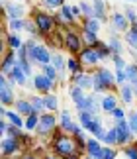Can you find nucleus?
Returning <instances> with one entry per match:
<instances>
[{
    "instance_id": "0eeeda50",
    "label": "nucleus",
    "mask_w": 137,
    "mask_h": 159,
    "mask_svg": "<svg viewBox=\"0 0 137 159\" xmlns=\"http://www.w3.org/2000/svg\"><path fill=\"white\" fill-rule=\"evenodd\" d=\"M92 77H94V81L102 83L106 89H114V84H116V73H112L110 69H106V67H98V69L92 73Z\"/></svg>"
},
{
    "instance_id": "3c124183",
    "label": "nucleus",
    "mask_w": 137,
    "mask_h": 159,
    "mask_svg": "<svg viewBox=\"0 0 137 159\" xmlns=\"http://www.w3.org/2000/svg\"><path fill=\"white\" fill-rule=\"evenodd\" d=\"M126 16L129 18V22H131V24L137 22V12H135L133 8H129V6H126Z\"/></svg>"
},
{
    "instance_id": "bf43d9fd",
    "label": "nucleus",
    "mask_w": 137,
    "mask_h": 159,
    "mask_svg": "<svg viewBox=\"0 0 137 159\" xmlns=\"http://www.w3.org/2000/svg\"><path fill=\"white\" fill-rule=\"evenodd\" d=\"M133 2H137V0H133Z\"/></svg>"
},
{
    "instance_id": "79ce46f5",
    "label": "nucleus",
    "mask_w": 137,
    "mask_h": 159,
    "mask_svg": "<svg viewBox=\"0 0 137 159\" xmlns=\"http://www.w3.org/2000/svg\"><path fill=\"white\" fill-rule=\"evenodd\" d=\"M126 83H129V79H127V73H126V69H117L116 71V84H126Z\"/></svg>"
},
{
    "instance_id": "6e6d98bb",
    "label": "nucleus",
    "mask_w": 137,
    "mask_h": 159,
    "mask_svg": "<svg viewBox=\"0 0 137 159\" xmlns=\"http://www.w3.org/2000/svg\"><path fill=\"white\" fill-rule=\"evenodd\" d=\"M14 2H24V0H14Z\"/></svg>"
},
{
    "instance_id": "49530a36",
    "label": "nucleus",
    "mask_w": 137,
    "mask_h": 159,
    "mask_svg": "<svg viewBox=\"0 0 137 159\" xmlns=\"http://www.w3.org/2000/svg\"><path fill=\"white\" fill-rule=\"evenodd\" d=\"M127 124H129V130H131V134L135 136L137 134V116H135V112H131L127 116Z\"/></svg>"
},
{
    "instance_id": "ea45409f",
    "label": "nucleus",
    "mask_w": 137,
    "mask_h": 159,
    "mask_svg": "<svg viewBox=\"0 0 137 159\" xmlns=\"http://www.w3.org/2000/svg\"><path fill=\"white\" fill-rule=\"evenodd\" d=\"M123 155H126L127 159H137V143L123 145Z\"/></svg>"
},
{
    "instance_id": "c85d7f7f",
    "label": "nucleus",
    "mask_w": 137,
    "mask_h": 159,
    "mask_svg": "<svg viewBox=\"0 0 137 159\" xmlns=\"http://www.w3.org/2000/svg\"><path fill=\"white\" fill-rule=\"evenodd\" d=\"M29 102H32L35 114H43V112L47 110V108H45V102H43V96H35V94H32V96H29Z\"/></svg>"
},
{
    "instance_id": "1a4fd4ad",
    "label": "nucleus",
    "mask_w": 137,
    "mask_h": 159,
    "mask_svg": "<svg viewBox=\"0 0 137 159\" xmlns=\"http://www.w3.org/2000/svg\"><path fill=\"white\" fill-rule=\"evenodd\" d=\"M33 87H35V90H39L41 94H47V93H51V89L55 87V81H51L45 73H39V75L33 77Z\"/></svg>"
},
{
    "instance_id": "dca6fc26",
    "label": "nucleus",
    "mask_w": 137,
    "mask_h": 159,
    "mask_svg": "<svg viewBox=\"0 0 137 159\" xmlns=\"http://www.w3.org/2000/svg\"><path fill=\"white\" fill-rule=\"evenodd\" d=\"M68 93H71V100L74 102V104H77V108H78V112H80V110L84 108V100H86L84 89H80L78 84H73V87H71V90H68Z\"/></svg>"
},
{
    "instance_id": "f03ea898",
    "label": "nucleus",
    "mask_w": 137,
    "mask_h": 159,
    "mask_svg": "<svg viewBox=\"0 0 137 159\" xmlns=\"http://www.w3.org/2000/svg\"><path fill=\"white\" fill-rule=\"evenodd\" d=\"M33 22L37 24V28H39V34H51L57 20H55V16L47 14L45 10H35L33 12Z\"/></svg>"
},
{
    "instance_id": "aec40b11",
    "label": "nucleus",
    "mask_w": 137,
    "mask_h": 159,
    "mask_svg": "<svg viewBox=\"0 0 137 159\" xmlns=\"http://www.w3.org/2000/svg\"><path fill=\"white\" fill-rule=\"evenodd\" d=\"M102 143H100V139L92 136L88 142H86V153H88V157H96V155H102Z\"/></svg>"
},
{
    "instance_id": "72a5a7b5",
    "label": "nucleus",
    "mask_w": 137,
    "mask_h": 159,
    "mask_svg": "<svg viewBox=\"0 0 137 159\" xmlns=\"http://www.w3.org/2000/svg\"><path fill=\"white\" fill-rule=\"evenodd\" d=\"M108 45H110L112 53H120V55H122V51H123V43L116 38V35H112V38L108 39Z\"/></svg>"
},
{
    "instance_id": "6e6552de",
    "label": "nucleus",
    "mask_w": 137,
    "mask_h": 159,
    "mask_svg": "<svg viewBox=\"0 0 137 159\" xmlns=\"http://www.w3.org/2000/svg\"><path fill=\"white\" fill-rule=\"evenodd\" d=\"M116 130H117V143L120 145H129L133 139V134L129 130L127 120H117L116 122Z\"/></svg>"
},
{
    "instance_id": "b1692460",
    "label": "nucleus",
    "mask_w": 137,
    "mask_h": 159,
    "mask_svg": "<svg viewBox=\"0 0 137 159\" xmlns=\"http://www.w3.org/2000/svg\"><path fill=\"white\" fill-rule=\"evenodd\" d=\"M82 110H86V112H90V114H98L100 112V106H98V96H94V94H86V100H84V108Z\"/></svg>"
},
{
    "instance_id": "de8ad7c7",
    "label": "nucleus",
    "mask_w": 137,
    "mask_h": 159,
    "mask_svg": "<svg viewBox=\"0 0 137 159\" xmlns=\"http://www.w3.org/2000/svg\"><path fill=\"white\" fill-rule=\"evenodd\" d=\"M102 157L104 159H116V149L110 148V145H106V148L102 149Z\"/></svg>"
},
{
    "instance_id": "20e7f679",
    "label": "nucleus",
    "mask_w": 137,
    "mask_h": 159,
    "mask_svg": "<svg viewBox=\"0 0 137 159\" xmlns=\"http://www.w3.org/2000/svg\"><path fill=\"white\" fill-rule=\"evenodd\" d=\"M78 61L84 67H94L102 61V55L98 53V49L94 45H84V49L78 53Z\"/></svg>"
},
{
    "instance_id": "8fccbe9b",
    "label": "nucleus",
    "mask_w": 137,
    "mask_h": 159,
    "mask_svg": "<svg viewBox=\"0 0 137 159\" xmlns=\"http://www.w3.org/2000/svg\"><path fill=\"white\" fill-rule=\"evenodd\" d=\"M8 128H10V120L8 118H2V120H0V134H2V138L8 134Z\"/></svg>"
},
{
    "instance_id": "4c0bfd02",
    "label": "nucleus",
    "mask_w": 137,
    "mask_h": 159,
    "mask_svg": "<svg viewBox=\"0 0 137 159\" xmlns=\"http://www.w3.org/2000/svg\"><path fill=\"white\" fill-rule=\"evenodd\" d=\"M80 10H82V14H84L86 18H94V6H92L90 2L82 0V2H80Z\"/></svg>"
},
{
    "instance_id": "ddd939ff",
    "label": "nucleus",
    "mask_w": 137,
    "mask_h": 159,
    "mask_svg": "<svg viewBox=\"0 0 137 159\" xmlns=\"http://www.w3.org/2000/svg\"><path fill=\"white\" fill-rule=\"evenodd\" d=\"M73 81H74V84H78L84 90H94V77L88 75V73H82V71L73 73Z\"/></svg>"
},
{
    "instance_id": "412c9836",
    "label": "nucleus",
    "mask_w": 137,
    "mask_h": 159,
    "mask_svg": "<svg viewBox=\"0 0 137 159\" xmlns=\"http://www.w3.org/2000/svg\"><path fill=\"white\" fill-rule=\"evenodd\" d=\"M14 110H18V112H20L22 116L35 114V112H33V106H32V102H29V98H20V100H16Z\"/></svg>"
},
{
    "instance_id": "37998d69",
    "label": "nucleus",
    "mask_w": 137,
    "mask_h": 159,
    "mask_svg": "<svg viewBox=\"0 0 137 159\" xmlns=\"http://www.w3.org/2000/svg\"><path fill=\"white\" fill-rule=\"evenodd\" d=\"M41 4L45 8H61V6H65V0H41Z\"/></svg>"
},
{
    "instance_id": "a18cd8bd",
    "label": "nucleus",
    "mask_w": 137,
    "mask_h": 159,
    "mask_svg": "<svg viewBox=\"0 0 137 159\" xmlns=\"http://www.w3.org/2000/svg\"><path fill=\"white\" fill-rule=\"evenodd\" d=\"M112 59H114V63H116V69H126V67H127L126 59H123L120 53H114V55H112Z\"/></svg>"
},
{
    "instance_id": "2eb2a0df",
    "label": "nucleus",
    "mask_w": 137,
    "mask_h": 159,
    "mask_svg": "<svg viewBox=\"0 0 137 159\" xmlns=\"http://www.w3.org/2000/svg\"><path fill=\"white\" fill-rule=\"evenodd\" d=\"M51 55L53 53H49V49L45 45H39L37 43L35 45V53H33V63H37V65H49L51 63Z\"/></svg>"
},
{
    "instance_id": "f8f14e48",
    "label": "nucleus",
    "mask_w": 137,
    "mask_h": 159,
    "mask_svg": "<svg viewBox=\"0 0 137 159\" xmlns=\"http://www.w3.org/2000/svg\"><path fill=\"white\" fill-rule=\"evenodd\" d=\"M4 12L8 16V20H22L24 14H26V8L18 2H4Z\"/></svg>"
},
{
    "instance_id": "9d476101",
    "label": "nucleus",
    "mask_w": 137,
    "mask_h": 159,
    "mask_svg": "<svg viewBox=\"0 0 137 159\" xmlns=\"http://www.w3.org/2000/svg\"><path fill=\"white\" fill-rule=\"evenodd\" d=\"M2 155L4 157H12L20 151V139L18 138H10V136H4L2 138Z\"/></svg>"
},
{
    "instance_id": "9b49d317",
    "label": "nucleus",
    "mask_w": 137,
    "mask_h": 159,
    "mask_svg": "<svg viewBox=\"0 0 137 159\" xmlns=\"http://www.w3.org/2000/svg\"><path fill=\"white\" fill-rule=\"evenodd\" d=\"M112 20V26H114L117 32H129V28H131V22H129V18L126 16V12H114V14L110 16Z\"/></svg>"
},
{
    "instance_id": "bb28decb",
    "label": "nucleus",
    "mask_w": 137,
    "mask_h": 159,
    "mask_svg": "<svg viewBox=\"0 0 137 159\" xmlns=\"http://www.w3.org/2000/svg\"><path fill=\"white\" fill-rule=\"evenodd\" d=\"M43 102H45L47 112H55V110L59 108V98H57V94H51V93L43 94Z\"/></svg>"
},
{
    "instance_id": "09e8293b",
    "label": "nucleus",
    "mask_w": 137,
    "mask_h": 159,
    "mask_svg": "<svg viewBox=\"0 0 137 159\" xmlns=\"http://www.w3.org/2000/svg\"><path fill=\"white\" fill-rule=\"evenodd\" d=\"M112 116L116 118V122H117V120H126V110L120 108V106H116V110L112 112Z\"/></svg>"
},
{
    "instance_id": "6ab92c4d",
    "label": "nucleus",
    "mask_w": 137,
    "mask_h": 159,
    "mask_svg": "<svg viewBox=\"0 0 137 159\" xmlns=\"http://www.w3.org/2000/svg\"><path fill=\"white\" fill-rule=\"evenodd\" d=\"M116 106H117V98H116L114 94H104L102 98H100V108H102V112H106V114L112 116V112L116 110Z\"/></svg>"
},
{
    "instance_id": "5701e85b",
    "label": "nucleus",
    "mask_w": 137,
    "mask_h": 159,
    "mask_svg": "<svg viewBox=\"0 0 137 159\" xmlns=\"http://www.w3.org/2000/svg\"><path fill=\"white\" fill-rule=\"evenodd\" d=\"M59 120H61V130L73 134V128L77 126V122L71 118V112H68V110H63V112H61V118Z\"/></svg>"
},
{
    "instance_id": "a19ab883",
    "label": "nucleus",
    "mask_w": 137,
    "mask_h": 159,
    "mask_svg": "<svg viewBox=\"0 0 137 159\" xmlns=\"http://www.w3.org/2000/svg\"><path fill=\"white\" fill-rule=\"evenodd\" d=\"M80 67H82V63H80V61H77L74 57H71V59L67 61V69L71 71V73H78V71H82Z\"/></svg>"
},
{
    "instance_id": "473e14b6",
    "label": "nucleus",
    "mask_w": 137,
    "mask_h": 159,
    "mask_svg": "<svg viewBox=\"0 0 137 159\" xmlns=\"http://www.w3.org/2000/svg\"><path fill=\"white\" fill-rule=\"evenodd\" d=\"M41 73H45V75H47L49 79H51V81H55V83H57L59 79H61V75H59V71L55 69V67H53L51 63H49V65H43V67H41Z\"/></svg>"
},
{
    "instance_id": "c9c22d12",
    "label": "nucleus",
    "mask_w": 137,
    "mask_h": 159,
    "mask_svg": "<svg viewBox=\"0 0 137 159\" xmlns=\"http://www.w3.org/2000/svg\"><path fill=\"white\" fill-rule=\"evenodd\" d=\"M80 35H82L84 45H96V43H98L96 34H92V32H86V30H82V32H80Z\"/></svg>"
},
{
    "instance_id": "2f4dec72",
    "label": "nucleus",
    "mask_w": 137,
    "mask_h": 159,
    "mask_svg": "<svg viewBox=\"0 0 137 159\" xmlns=\"http://www.w3.org/2000/svg\"><path fill=\"white\" fill-rule=\"evenodd\" d=\"M126 41L133 47V49L137 47V22H135V24H131L129 32H126Z\"/></svg>"
},
{
    "instance_id": "a878e982",
    "label": "nucleus",
    "mask_w": 137,
    "mask_h": 159,
    "mask_svg": "<svg viewBox=\"0 0 137 159\" xmlns=\"http://www.w3.org/2000/svg\"><path fill=\"white\" fill-rule=\"evenodd\" d=\"M94 6V18H98L100 22H106V2L104 0H92Z\"/></svg>"
},
{
    "instance_id": "f704fd0d",
    "label": "nucleus",
    "mask_w": 137,
    "mask_h": 159,
    "mask_svg": "<svg viewBox=\"0 0 137 159\" xmlns=\"http://www.w3.org/2000/svg\"><path fill=\"white\" fill-rule=\"evenodd\" d=\"M22 45H24V43H22V39L18 38V35H16L14 32H12V34L8 35V47H10L12 51H18V49H20Z\"/></svg>"
},
{
    "instance_id": "c756f323",
    "label": "nucleus",
    "mask_w": 137,
    "mask_h": 159,
    "mask_svg": "<svg viewBox=\"0 0 137 159\" xmlns=\"http://www.w3.org/2000/svg\"><path fill=\"white\" fill-rule=\"evenodd\" d=\"M39 116H41V114H29V116H26V124H24V130H28V132L37 130V124H39Z\"/></svg>"
},
{
    "instance_id": "603ef678",
    "label": "nucleus",
    "mask_w": 137,
    "mask_h": 159,
    "mask_svg": "<svg viewBox=\"0 0 137 159\" xmlns=\"http://www.w3.org/2000/svg\"><path fill=\"white\" fill-rule=\"evenodd\" d=\"M71 10H73V14L77 16V18H80V14H82V10H80V4H73Z\"/></svg>"
},
{
    "instance_id": "e433bc0d",
    "label": "nucleus",
    "mask_w": 137,
    "mask_h": 159,
    "mask_svg": "<svg viewBox=\"0 0 137 159\" xmlns=\"http://www.w3.org/2000/svg\"><path fill=\"white\" fill-rule=\"evenodd\" d=\"M126 73H127V79H129V83H137V65L135 63H129L126 67Z\"/></svg>"
},
{
    "instance_id": "a211bd4d",
    "label": "nucleus",
    "mask_w": 137,
    "mask_h": 159,
    "mask_svg": "<svg viewBox=\"0 0 137 159\" xmlns=\"http://www.w3.org/2000/svg\"><path fill=\"white\" fill-rule=\"evenodd\" d=\"M16 65H18V53L10 49L8 53L4 55V61H2V67H0V69H2L4 75H8V73H10L12 69H14Z\"/></svg>"
},
{
    "instance_id": "58836bf2",
    "label": "nucleus",
    "mask_w": 137,
    "mask_h": 159,
    "mask_svg": "<svg viewBox=\"0 0 137 159\" xmlns=\"http://www.w3.org/2000/svg\"><path fill=\"white\" fill-rule=\"evenodd\" d=\"M24 30H26L28 34H32V35H37V34H39V28H37V24L32 22V20H24Z\"/></svg>"
},
{
    "instance_id": "c03bdc74",
    "label": "nucleus",
    "mask_w": 137,
    "mask_h": 159,
    "mask_svg": "<svg viewBox=\"0 0 137 159\" xmlns=\"http://www.w3.org/2000/svg\"><path fill=\"white\" fill-rule=\"evenodd\" d=\"M8 28H10V32H22L24 30V18L22 20H10Z\"/></svg>"
},
{
    "instance_id": "4468645a",
    "label": "nucleus",
    "mask_w": 137,
    "mask_h": 159,
    "mask_svg": "<svg viewBox=\"0 0 137 159\" xmlns=\"http://www.w3.org/2000/svg\"><path fill=\"white\" fill-rule=\"evenodd\" d=\"M28 79H29V77L24 73V69H22L20 65H16L14 69L8 73V81L12 83V87H16V84H20V87H26V84H28Z\"/></svg>"
},
{
    "instance_id": "13d9d810",
    "label": "nucleus",
    "mask_w": 137,
    "mask_h": 159,
    "mask_svg": "<svg viewBox=\"0 0 137 159\" xmlns=\"http://www.w3.org/2000/svg\"><path fill=\"white\" fill-rule=\"evenodd\" d=\"M135 116H137V110H135Z\"/></svg>"
},
{
    "instance_id": "4be33fe9",
    "label": "nucleus",
    "mask_w": 137,
    "mask_h": 159,
    "mask_svg": "<svg viewBox=\"0 0 137 159\" xmlns=\"http://www.w3.org/2000/svg\"><path fill=\"white\" fill-rule=\"evenodd\" d=\"M133 94H135V90H133V84H122L120 87V98L123 100V104H131L133 102Z\"/></svg>"
},
{
    "instance_id": "864d4df0",
    "label": "nucleus",
    "mask_w": 137,
    "mask_h": 159,
    "mask_svg": "<svg viewBox=\"0 0 137 159\" xmlns=\"http://www.w3.org/2000/svg\"><path fill=\"white\" fill-rule=\"evenodd\" d=\"M22 159H37V157H35V155H29V153H28V155H24Z\"/></svg>"
},
{
    "instance_id": "7c9ffc66",
    "label": "nucleus",
    "mask_w": 137,
    "mask_h": 159,
    "mask_svg": "<svg viewBox=\"0 0 137 159\" xmlns=\"http://www.w3.org/2000/svg\"><path fill=\"white\" fill-rule=\"evenodd\" d=\"M104 143H106V145H110V148H114V145H120V143H117V130H116V126H114V128H110V130L106 132Z\"/></svg>"
},
{
    "instance_id": "5fc2aeb1",
    "label": "nucleus",
    "mask_w": 137,
    "mask_h": 159,
    "mask_svg": "<svg viewBox=\"0 0 137 159\" xmlns=\"http://www.w3.org/2000/svg\"><path fill=\"white\" fill-rule=\"evenodd\" d=\"M133 90H135V96H137V83H133Z\"/></svg>"
},
{
    "instance_id": "7ed1b4c3",
    "label": "nucleus",
    "mask_w": 137,
    "mask_h": 159,
    "mask_svg": "<svg viewBox=\"0 0 137 159\" xmlns=\"http://www.w3.org/2000/svg\"><path fill=\"white\" fill-rule=\"evenodd\" d=\"M0 100H2V106H8V104H16V98H14V87L12 83L8 81V75H0Z\"/></svg>"
},
{
    "instance_id": "4d7b16f0",
    "label": "nucleus",
    "mask_w": 137,
    "mask_h": 159,
    "mask_svg": "<svg viewBox=\"0 0 137 159\" xmlns=\"http://www.w3.org/2000/svg\"><path fill=\"white\" fill-rule=\"evenodd\" d=\"M45 159H53V157H45Z\"/></svg>"
},
{
    "instance_id": "cd10ccee",
    "label": "nucleus",
    "mask_w": 137,
    "mask_h": 159,
    "mask_svg": "<svg viewBox=\"0 0 137 159\" xmlns=\"http://www.w3.org/2000/svg\"><path fill=\"white\" fill-rule=\"evenodd\" d=\"M82 30L92 32V34H98V32H100V20H98V18H84Z\"/></svg>"
},
{
    "instance_id": "393cba45",
    "label": "nucleus",
    "mask_w": 137,
    "mask_h": 159,
    "mask_svg": "<svg viewBox=\"0 0 137 159\" xmlns=\"http://www.w3.org/2000/svg\"><path fill=\"white\" fill-rule=\"evenodd\" d=\"M51 65L59 71L61 81H63V79H65V77H63V71H65V67H67V61L63 59V55H61V53H53V55H51Z\"/></svg>"
},
{
    "instance_id": "39448f33",
    "label": "nucleus",
    "mask_w": 137,
    "mask_h": 159,
    "mask_svg": "<svg viewBox=\"0 0 137 159\" xmlns=\"http://www.w3.org/2000/svg\"><path fill=\"white\" fill-rule=\"evenodd\" d=\"M55 128H57V118H55L53 112H43L39 116V124H37V134L39 136H45V134H51Z\"/></svg>"
},
{
    "instance_id": "f257e3e1",
    "label": "nucleus",
    "mask_w": 137,
    "mask_h": 159,
    "mask_svg": "<svg viewBox=\"0 0 137 159\" xmlns=\"http://www.w3.org/2000/svg\"><path fill=\"white\" fill-rule=\"evenodd\" d=\"M78 143H77V138L74 136H68L61 130L53 139V151L65 159H78Z\"/></svg>"
},
{
    "instance_id": "423d86ee",
    "label": "nucleus",
    "mask_w": 137,
    "mask_h": 159,
    "mask_svg": "<svg viewBox=\"0 0 137 159\" xmlns=\"http://www.w3.org/2000/svg\"><path fill=\"white\" fill-rule=\"evenodd\" d=\"M65 47L71 53H80L84 49V41H82V35L77 34V32H73V30H68V32L65 34Z\"/></svg>"
},
{
    "instance_id": "f3484780",
    "label": "nucleus",
    "mask_w": 137,
    "mask_h": 159,
    "mask_svg": "<svg viewBox=\"0 0 137 159\" xmlns=\"http://www.w3.org/2000/svg\"><path fill=\"white\" fill-rule=\"evenodd\" d=\"M55 20H57V24H74L78 20L77 16L73 14V10H71V6H61V12H59V16L55 18Z\"/></svg>"
}]
</instances>
